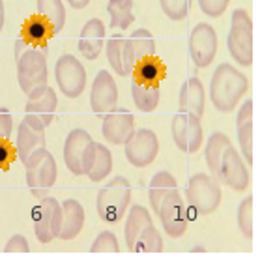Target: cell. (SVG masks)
<instances>
[{
  "label": "cell",
  "instance_id": "cell-17",
  "mask_svg": "<svg viewBox=\"0 0 262 262\" xmlns=\"http://www.w3.org/2000/svg\"><path fill=\"white\" fill-rule=\"evenodd\" d=\"M135 131V118L129 111L124 107H115L103 115V124H101V133L109 144L120 146L129 139V135Z\"/></svg>",
  "mask_w": 262,
  "mask_h": 262
},
{
  "label": "cell",
  "instance_id": "cell-43",
  "mask_svg": "<svg viewBox=\"0 0 262 262\" xmlns=\"http://www.w3.org/2000/svg\"><path fill=\"white\" fill-rule=\"evenodd\" d=\"M4 0H0V32H2V28H4Z\"/></svg>",
  "mask_w": 262,
  "mask_h": 262
},
{
  "label": "cell",
  "instance_id": "cell-7",
  "mask_svg": "<svg viewBox=\"0 0 262 262\" xmlns=\"http://www.w3.org/2000/svg\"><path fill=\"white\" fill-rule=\"evenodd\" d=\"M96 152V141L84 129H73L64 142V163L71 174L84 176Z\"/></svg>",
  "mask_w": 262,
  "mask_h": 262
},
{
  "label": "cell",
  "instance_id": "cell-1",
  "mask_svg": "<svg viewBox=\"0 0 262 262\" xmlns=\"http://www.w3.org/2000/svg\"><path fill=\"white\" fill-rule=\"evenodd\" d=\"M249 81L232 64H219L210 81V99L219 113H230L247 94Z\"/></svg>",
  "mask_w": 262,
  "mask_h": 262
},
{
  "label": "cell",
  "instance_id": "cell-36",
  "mask_svg": "<svg viewBox=\"0 0 262 262\" xmlns=\"http://www.w3.org/2000/svg\"><path fill=\"white\" fill-rule=\"evenodd\" d=\"M159 6L170 21H184L189 13V0H159Z\"/></svg>",
  "mask_w": 262,
  "mask_h": 262
},
{
  "label": "cell",
  "instance_id": "cell-19",
  "mask_svg": "<svg viewBox=\"0 0 262 262\" xmlns=\"http://www.w3.org/2000/svg\"><path fill=\"white\" fill-rule=\"evenodd\" d=\"M124 55H126V68L129 71V75L137 62H141L146 56L156 55V41H154V36L150 34V30L139 28L131 34L126 39V45H124Z\"/></svg>",
  "mask_w": 262,
  "mask_h": 262
},
{
  "label": "cell",
  "instance_id": "cell-8",
  "mask_svg": "<svg viewBox=\"0 0 262 262\" xmlns=\"http://www.w3.org/2000/svg\"><path fill=\"white\" fill-rule=\"evenodd\" d=\"M39 204L34 208L32 221L34 232L41 244H51L58 238L62 225V204L56 201L55 196H43L39 199Z\"/></svg>",
  "mask_w": 262,
  "mask_h": 262
},
{
  "label": "cell",
  "instance_id": "cell-20",
  "mask_svg": "<svg viewBox=\"0 0 262 262\" xmlns=\"http://www.w3.org/2000/svg\"><path fill=\"white\" fill-rule=\"evenodd\" d=\"M105 43V25L101 19L94 17L90 21L84 23V27L79 36V51L86 60H96L101 51H103Z\"/></svg>",
  "mask_w": 262,
  "mask_h": 262
},
{
  "label": "cell",
  "instance_id": "cell-24",
  "mask_svg": "<svg viewBox=\"0 0 262 262\" xmlns=\"http://www.w3.org/2000/svg\"><path fill=\"white\" fill-rule=\"evenodd\" d=\"M133 81L142 82V84H154V86H159V82L163 81L165 75H167V70H165V64L159 60L158 56H146L142 58L141 62H137L133 66Z\"/></svg>",
  "mask_w": 262,
  "mask_h": 262
},
{
  "label": "cell",
  "instance_id": "cell-26",
  "mask_svg": "<svg viewBox=\"0 0 262 262\" xmlns=\"http://www.w3.org/2000/svg\"><path fill=\"white\" fill-rule=\"evenodd\" d=\"M152 223V217H150V212L146 208L141 206V204H133L129 208V213H127L126 219V227H124V236H126V246L129 251H133V246H135V240L139 238L144 227Z\"/></svg>",
  "mask_w": 262,
  "mask_h": 262
},
{
  "label": "cell",
  "instance_id": "cell-22",
  "mask_svg": "<svg viewBox=\"0 0 262 262\" xmlns=\"http://www.w3.org/2000/svg\"><path fill=\"white\" fill-rule=\"evenodd\" d=\"M236 135L240 142V150L246 158V163H253V101L247 99L240 107L236 116Z\"/></svg>",
  "mask_w": 262,
  "mask_h": 262
},
{
  "label": "cell",
  "instance_id": "cell-12",
  "mask_svg": "<svg viewBox=\"0 0 262 262\" xmlns=\"http://www.w3.org/2000/svg\"><path fill=\"white\" fill-rule=\"evenodd\" d=\"M217 53V34L208 23H199L189 34V56L196 68H208Z\"/></svg>",
  "mask_w": 262,
  "mask_h": 262
},
{
  "label": "cell",
  "instance_id": "cell-39",
  "mask_svg": "<svg viewBox=\"0 0 262 262\" xmlns=\"http://www.w3.org/2000/svg\"><path fill=\"white\" fill-rule=\"evenodd\" d=\"M17 148L11 144L10 139H0V170H8L10 165L15 161Z\"/></svg>",
  "mask_w": 262,
  "mask_h": 262
},
{
  "label": "cell",
  "instance_id": "cell-35",
  "mask_svg": "<svg viewBox=\"0 0 262 262\" xmlns=\"http://www.w3.org/2000/svg\"><path fill=\"white\" fill-rule=\"evenodd\" d=\"M236 219H238V229H240V232L246 236L247 240H251L253 238V196L251 195H247L240 202Z\"/></svg>",
  "mask_w": 262,
  "mask_h": 262
},
{
  "label": "cell",
  "instance_id": "cell-27",
  "mask_svg": "<svg viewBox=\"0 0 262 262\" xmlns=\"http://www.w3.org/2000/svg\"><path fill=\"white\" fill-rule=\"evenodd\" d=\"M176 189H178V184H176L174 176L170 174L169 170H159V172H156L152 182H150V186H148V199H150V206H152L154 212L158 213L161 201L169 193L176 191Z\"/></svg>",
  "mask_w": 262,
  "mask_h": 262
},
{
  "label": "cell",
  "instance_id": "cell-34",
  "mask_svg": "<svg viewBox=\"0 0 262 262\" xmlns=\"http://www.w3.org/2000/svg\"><path fill=\"white\" fill-rule=\"evenodd\" d=\"M135 253H161L163 251V238L159 234V230L154 227V223L146 225L133 246Z\"/></svg>",
  "mask_w": 262,
  "mask_h": 262
},
{
  "label": "cell",
  "instance_id": "cell-40",
  "mask_svg": "<svg viewBox=\"0 0 262 262\" xmlns=\"http://www.w3.org/2000/svg\"><path fill=\"white\" fill-rule=\"evenodd\" d=\"M6 253H28L30 251V246H28L27 238L23 234H13L8 240V244H6L4 247Z\"/></svg>",
  "mask_w": 262,
  "mask_h": 262
},
{
  "label": "cell",
  "instance_id": "cell-15",
  "mask_svg": "<svg viewBox=\"0 0 262 262\" xmlns=\"http://www.w3.org/2000/svg\"><path fill=\"white\" fill-rule=\"evenodd\" d=\"M217 180H221L225 186H229L234 191H246L249 186V169L247 163H244L240 158V152L230 144L223 154L221 165H219Z\"/></svg>",
  "mask_w": 262,
  "mask_h": 262
},
{
  "label": "cell",
  "instance_id": "cell-41",
  "mask_svg": "<svg viewBox=\"0 0 262 262\" xmlns=\"http://www.w3.org/2000/svg\"><path fill=\"white\" fill-rule=\"evenodd\" d=\"M13 131V118L6 107H0V139H10Z\"/></svg>",
  "mask_w": 262,
  "mask_h": 262
},
{
  "label": "cell",
  "instance_id": "cell-28",
  "mask_svg": "<svg viewBox=\"0 0 262 262\" xmlns=\"http://www.w3.org/2000/svg\"><path fill=\"white\" fill-rule=\"evenodd\" d=\"M230 146V139L225 133H213L210 135L206 142V150H204V158H206V165L210 169V174L217 178L219 174V165H221V159H223L225 150Z\"/></svg>",
  "mask_w": 262,
  "mask_h": 262
},
{
  "label": "cell",
  "instance_id": "cell-21",
  "mask_svg": "<svg viewBox=\"0 0 262 262\" xmlns=\"http://www.w3.org/2000/svg\"><path fill=\"white\" fill-rule=\"evenodd\" d=\"M204 101H206V94L204 86L199 77H189L180 88V96H178V107L180 113H189L195 115L196 118H202L204 115Z\"/></svg>",
  "mask_w": 262,
  "mask_h": 262
},
{
  "label": "cell",
  "instance_id": "cell-14",
  "mask_svg": "<svg viewBox=\"0 0 262 262\" xmlns=\"http://www.w3.org/2000/svg\"><path fill=\"white\" fill-rule=\"evenodd\" d=\"M45 124L38 120L32 115H25L19 127H17V156L23 163L30 158V154L36 152L38 148H43L47 144L45 141Z\"/></svg>",
  "mask_w": 262,
  "mask_h": 262
},
{
  "label": "cell",
  "instance_id": "cell-16",
  "mask_svg": "<svg viewBox=\"0 0 262 262\" xmlns=\"http://www.w3.org/2000/svg\"><path fill=\"white\" fill-rule=\"evenodd\" d=\"M118 103V88L116 81L113 79L107 70H101L96 75L92 82V90H90V107L98 116L107 115L113 111Z\"/></svg>",
  "mask_w": 262,
  "mask_h": 262
},
{
  "label": "cell",
  "instance_id": "cell-42",
  "mask_svg": "<svg viewBox=\"0 0 262 262\" xmlns=\"http://www.w3.org/2000/svg\"><path fill=\"white\" fill-rule=\"evenodd\" d=\"M68 4H70L73 10H84V8L90 4V0H68Z\"/></svg>",
  "mask_w": 262,
  "mask_h": 262
},
{
  "label": "cell",
  "instance_id": "cell-10",
  "mask_svg": "<svg viewBox=\"0 0 262 262\" xmlns=\"http://www.w3.org/2000/svg\"><path fill=\"white\" fill-rule=\"evenodd\" d=\"M124 146H126V150H124L126 159L133 167H139V169L148 167L159 152L158 135L152 129H146V127L133 131L129 139L124 142Z\"/></svg>",
  "mask_w": 262,
  "mask_h": 262
},
{
  "label": "cell",
  "instance_id": "cell-2",
  "mask_svg": "<svg viewBox=\"0 0 262 262\" xmlns=\"http://www.w3.org/2000/svg\"><path fill=\"white\" fill-rule=\"evenodd\" d=\"M17 81L25 94L47 84V47H34L25 43L21 38L15 41Z\"/></svg>",
  "mask_w": 262,
  "mask_h": 262
},
{
  "label": "cell",
  "instance_id": "cell-29",
  "mask_svg": "<svg viewBox=\"0 0 262 262\" xmlns=\"http://www.w3.org/2000/svg\"><path fill=\"white\" fill-rule=\"evenodd\" d=\"M159 86L154 84H142V82H131V98L135 101V107L141 113H154L159 105Z\"/></svg>",
  "mask_w": 262,
  "mask_h": 262
},
{
  "label": "cell",
  "instance_id": "cell-23",
  "mask_svg": "<svg viewBox=\"0 0 262 262\" xmlns=\"http://www.w3.org/2000/svg\"><path fill=\"white\" fill-rule=\"evenodd\" d=\"M84 227V208L75 199H66L62 202V225L60 240H73Z\"/></svg>",
  "mask_w": 262,
  "mask_h": 262
},
{
  "label": "cell",
  "instance_id": "cell-4",
  "mask_svg": "<svg viewBox=\"0 0 262 262\" xmlns=\"http://www.w3.org/2000/svg\"><path fill=\"white\" fill-rule=\"evenodd\" d=\"M131 201V186L124 176H115L98 191L96 208L105 223H116L124 217Z\"/></svg>",
  "mask_w": 262,
  "mask_h": 262
},
{
  "label": "cell",
  "instance_id": "cell-33",
  "mask_svg": "<svg viewBox=\"0 0 262 262\" xmlns=\"http://www.w3.org/2000/svg\"><path fill=\"white\" fill-rule=\"evenodd\" d=\"M124 45H126V38L122 34H115L111 36L105 47L107 53V60H109L111 68L116 71V75L120 77H129V71L126 68V55H124Z\"/></svg>",
  "mask_w": 262,
  "mask_h": 262
},
{
  "label": "cell",
  "instance_id": "cell-18",
  "mask_svg": "<svg viewBox=\"0 0 262 262\" xmlns=\"http://www.w3.org/2000/svg\"><path fill=\"white\" fill-rule=\"evenodd\" d=\"M56 107H58V98H56L55 90L49 84H45V86H39L28 94L25 113L36 116L45 126H51V122L55 120L56 116Z\"/></svg>",
  "mask_w": 262,
  "mask_h": 262
},
{
  "label": "cell",
  "instance_id": "cell-30",
  "mask_svg": "<svg viewBox=\"0 0 262 262\" xmlns=\"http://www.w3.org/2000/svg\"><path fill=\"white\" fill-rule=\"evenodd\" d=\"M107 13L111 17V28L127 30L135 21L133 15V0H109L107 2Z\"/></svg>",
  "mask_w": 262,
  "mask_h": 262
},
{
  "label": "cell",
  "instance_id": "cell-37",
  "mask_svg": "<svg viewBox=\"0 0 262 262\" xmlns=\"http://www.w3.org/2000/svg\"><path fill=\"white\" fill-rule=\"evenodd\" d=\"M90 251L92 253H118L120 251V246H118V240L116 236L111 232V230H103L96 236L94 244L90 246Z\"/></svg>",
  "mask_w": 262,
  "mask_h": 262
},
{
  "label": "cell",
  "instance_id": "cell-31",
  "mask_svg": "<svg viewBox=\"0 0 262 262\" xmlns=\"http://www.w3.org/2000/svg\"><path fill=\"white\" fill-rule=\"evenodd\" d=\"M113 170V154L105 144L96 142V152H94V159L90 169L86 170V174L90 182H101L111 174Z\"/></svg>",
  "mask_w": 262,
  "mask_h": 262
},
{
  "label": "cell",
  "instance_id": "cell-5",
  "mask_svg": "<svg viewBox=\"0 0 262 262\" xmlns=\"http://www.w3.org/2000/svg\"><path fill=\"white\" fill-rule=\"evenodd\" d=\"M227 47L230 56L240 66L253 64V21L246 10L238 8L232 11Z\"/></svg>",
  "mask_w": 262,
  "mask_h": 262
},
{
  "label": "cell",
  "instance_id": "cell-11",
  "mask_svg": "<svg viewBox=\"0 0 262 262\" xmlns=\"http://www.w3.org/2000/svg\"><path fill=\"white\" fill-rule=\"evenodd\" d=\"M172 141L178 150L184 154H195L202 144V126L201 118L189 113H178L170 124Z\"/></svg>",
  "mask_w": 262,
  "mask_h": 262
},
{
  "label": "cell",
  "instance_id": "cell-9",
  "mask_svg": "<svg viewBox=\"0 0 262 262\" xmlns=\"http://www.w3.org/2000/svg\"><path fill=\"white\" fill-rule=\"evenodd\" d=\"M55 79L66 98H79L86 88V70L73 55H62L55 64Z\"/></svg>",
  "mask_w": 262,
  "mask_h": 262
},
{
  "label": "cell",
  "instance_id": "cell-13",
  "mask_svg": "<svg viewBox=\"0 0 262 262\" xmlns=\"http://www.w3.org/2000/svg\"><path fill=\"white\" fill-rule=\"evenodd\" d=\"M158 215L161 219L163 230L170 238H180L187 229V210L186 202L178 193V189L165 196L159 204Z\"/></svg>",
  "mask_w": 262,
  "mask_h": 262
},
{
  "label": "cell",
  "instance_id": "cell-32",
  "mask_svg": "<svg viewBox=\"0 0 262 262\" xmlns=\"http://www.w3.org/2000/svg\"><path fill=\"white\" fill-rule=\"evenodd\" d=\"M38 15H41L49 23L53 32L58 34L64 30L66 25V8L62 0H38Z\"/></svg>",
  "mask_w": 262,
  "mask_h": 262
},
{
  "label": "cell",
  "instance_id": "cell-25",
  "mask_svg": "<svg viewBox=\"0 0 262 262\" xmlns=\"http://www.w3.org/2000/svg\"><path fill=\"white\" fill-rule=\"evenodd\" d=\"M51 36H55L51 25L45 21L41 15H36L25 21L19 38H21L25 43L34 45V47H47V41H49Z\"/></svg>",
  "mask_w": 262,
  "mask_h": 262
},
{
  "label": "cell",
  "instance_id": "cell-38",
  "mask_svg": "<svg viewBox=\"0 0 262 262\" xmlns=\"http://www.w3.org/2000/svg\"><path fill=\"white\" fill-rule=\"evenodd\" d=\"M230 0H199V8L208 17H221L229 8Z\"/></svg>",
  "mask_w": 262,
  "mask_h": 262
},
{
  "label": "cell",
  "instance_id": "cell-3",
  "mask_svg": "<svg viewBox=\"0 0 262 262\" xmlns=\"http://www.w3.org/2000/svg\"><path fill=\"white\" fill-rule=\"evenodd\" d=\"M25 169H27V186L30 193L36 199H43L49 195L51 187L56 182V174H58L53 154L45 146L38 148L25 161Z\"/></svg>",
  "mask_w": 262,
  "mask_h": 262
},
{
  "label": "cell",
  "instance_id": "cell-6",
  "mask_svg": "<svg viewBox=\"0 0 262 262\" xmlns=\"http://www.w3.org/2000/svg\"><path fill=\"white\" fill-rule=\"evenodd\" d=\"M187 202L196 213L210 215L221 204V186L215 176L206 172H196L189 178L186 189Z\"/></svg>",
  "mask_w": 262,
  "mask_h": 262
}]
</instances>
